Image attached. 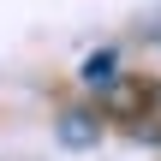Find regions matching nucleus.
<instances>
[{
    "label": "nucleus",
    "instance_id": "nucleus-2",
    "mask_svg": "<svg viewBox=\"0 0 161 161\" xmlns=\"http://www.w3.org/2000/svg\"><path fill=\"white\" fill-rule=\"evenodd\" d=\"M114 78H119V54H108V48H102V54H90V60H84V84H96V90H102V84H114Z\"/></svg>",
    "mask_w": 161,
    "mask_h": 161
},
{
    "label": "nucleus",
    "instance_id": "nucleus-1",
    "mask_svg": "<svg viewBox=\"0 0 161 161\" xmlns=\"http://www.w3.org/2000/svg\"><path fill=\"white\" fill-rule=\"evenodd\" d=\"M102 137V125L90 119V114H60V143H72V149H90Z\"/></svg>",
    "mask_w": 161,
    "mask_h": 161
}]
</instances>
